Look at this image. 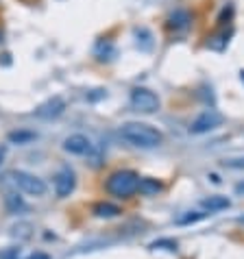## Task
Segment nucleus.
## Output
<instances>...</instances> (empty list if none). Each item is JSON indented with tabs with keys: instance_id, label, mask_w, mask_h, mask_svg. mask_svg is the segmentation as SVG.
Instances as JSON below:
<instances>
[{
	"instance_id": "nucleus-17",
	"label": "nucleus",
	"mask_w": 244,
	"mask_h": 259,
	"mask_svg": "<svg viewBox=\"0 0 244 259\" xmlns=\"http://www.w3.org/2000/svg\"><path fill=\"white\" fill-rule=\"evenodd\" d=\"M33 140H35L33 131H13V133H9V142H13V144H28Z\"/></svg>"
},
{
	"instance_id": "nucleus-9",
	"label": "nucleus",
	"mask_w": 244,
	"mask_h": 259,
	"mask_svg": "<svg viewBox=\"0 0 244 259\" xmlns=\"http://www.w3.org/2000/svg\"><path fill=\"white\" fill-rule=\"evenodd\" d=\"M63 150L70 155H88L92 150V142H90L88 135L74 133V135H70V138L63 140Z\"/></svg>"
},
{
	"instance_id": "nucleus-21",
	"label": "nucleus",
	"mask_w": 244,
	"mask_h": 259,
	"mask_svg": "<svg viewBox=\"0 0 244 259\" xmlns=\"http://www.w3.org/2000/svg\"><path fill=\"white\" fill-rule=\"evenodd\" d=\"M28 259H50L46 253H33L31 257H28Z\"/></svg>"
},
{
	"instance_id": "nucleus-2",
	"label": "nucleus",
	"mask_w": 244,
	"mask_h": 259,
	"mask_svg": "<svg viewBox=\"0 0 244 259\" xmlns=\"http://www.w3.org/2000/svg\"><path fill=\"white\" fill-rule=\"evenodd\" d=\"M140 175L135 170H116L107 177V183H105V190L109 196L113 198H120V200H127L131 198L133 194H138L140 188Z\"/></svg>"
},
{
	"instance_id": "nucleus-18",
	"label": "nucleus",
	"mask_w": 244,
	"mask_h": 259,
	"mask_svg": "<svg viewBox=\"0 0 244 259\" xmlns=\"http://www.w3.org/2000/svg\"><path fill=\"white\" fill-rule=\"evenodd\" d=\"M0 259H20V248H7L0 253Z\"/></svg>"
},
{
	"instance_id": "nucleus-19",
	"label": "nucleus",
	"mask_w": 244,
	"mask_h": 259,
	"mask_svg": "<svg viewBox=\"0 0 244 259\" xmlns=\"http://www.w3.org/2000/svg\"><path fill=\"white\" fill-rule=\"evenodd\" d=\"M225 165L231 170H244V157H240V159H229V161H225Z\"/></svg>"
},
{
	"instance_id": "nucleus-16",
	"label": "nucleus",
	"mask_w": 244,
	"mask_h": 259,
	"mask_svg": "<svg viewBox=\"0 0 244 259\" xmlns=\"http://www.w3.org/2000/svg\"><path fill=\"white\" fill-rule=\"evenodd\" d=\"M229 37V33L227 31H220L218 35H214V37H210V41H207V48H212V50H225L227 48V39Z\"/></svg>"
},
{
	"instance_id": "nucleus-4",
	"label": "nucleus",
	"mask_w": 244,
	"mask_h": 259,
	"mask_svg": "<svg viewBox=\"0 0 244 259\" xmlns=\"http://www.w3.org/2000/svg\"><path fill=\"white\" fill-rule=\"evenodd\" d=\"M11 179H13V183H16V188L20 192L28 194V196H35V198L44 196L46 190H48L46 183H44V179L35 177V175H31V172H24V170H16L11 175Z\"/></svg>"
},
{
	"instance_id": "nucleus-12",
	"label": "nucleus",
	"mask_w": 244,
	"mask_h": 259,
	"mask_svg": "<svg viewBox=\"0 0 244 259\" xmlns=\"http://www.w3.org/2000/svg\"><path fill=\"white\" fill-rule=\"evenodd\" d=\"M164 190V185L157 181V179H153V177H144V179H140V188H138V192L142 194V196H157Z\"/></svg>"
},
{
	"instance_id": "nucleus-15",
	"label": "nucleus",
	"mask_w": 244,
	"mask_h": 259,
	"mask_svg": "<svg viewBox=\"0 0 244 259\" xmlns=\"http://www.w3.org/2000/svg\"><path fill=\"white\" fill-rule=\"evenodd\" d=\"M207 215H210L207 211H188L185 215H181V218H177V225H181V227H185V225H194V222L207 218Z\"/></svg>"
},
{
	"instance_id": "nucleus-7",
	"label": "nucleus",
	"mask_w": 244,
	"mask_h": 259,
	"mask_svg": "<svg viewBox=\"0 0 244 259\" xmlns=\"http://www.w3.org/2000/svg\"><path fill=\"white\" fill-rule=\"evenodd\" d=\"M74 188H76L74 172L70 170V168H61L55 175V194L59 198H66V196H70V194L74 192Z\"/></svg>"
},
{
	"instance_id": "nucleus-5",
	"label": "nucleus",
	"mask_w": 244,
	"mask_h": 259,
	"mask_svg": "<svg viewBox=\"0 0 244 259\" xmlns=\"http://www.w3.org/2000/svg\"><path fill=\"white\" fill-rule=\"evenodd\" d=\"M222 122H225V116L216 109H205L203 113H198L194 118V122L190 124V133L194 135H203V133H210L214 128H218Z\"/></svg>"
},
{
	"instance_id": "nucleus-8",
	"label": "nucleus",
	"mask_w": 244,
	"mask_h": 259,
	"mask_svg": "<svg viewBox=\"0 0 244 259\" xmlns=\"http://www.w3.org/2000/svg\"><path fill=\"white\" fill-rule=\"evenodd\" d=\"M63 111H66V100L61 96H53L50 100H46L44 105H39L37 109H35V116L42 120H53V118H59Z\"/></svg>"
},
{
	"instance_id": "nucleus-14",
	"label": "nucleus",
	"mask_w": 244,
	"mask_h": 259,
	"mask_svg": "<svg viewBox=\"0 0 244 259\" xmlns=\"http://www.w3.org/2000/svg\"><path fill=\"white\" fill-rule=\"evenodd\" d=\"M5 207H7V211H9V213H18V211L26 209L22 196H18L16 192H7L5 194Z\"/></svg>"
},
{
	"instance_id": "nucleus-6",
	"label": "nucleus",
	"mask_w": 244,
	"mask_h": 259,
	"mask_svg": "<svg viewBox=\"0 0 244 259\" xmlns=\"http://www.w3.org/2000/svg\"><path fill=\"white\" fill-rule=\"evenodd\" d=\"M192 13L188 9H175L166 18V28L170 33H188L192 28Z\"/></svg>"
},
{
	"instance_id": "nucleus-20",
	"label": "nucleus",
	"mask_w": 244,
	"mask_h": 259,
	"mask_svg": "<svg viewBox=\"0 0 244 259\" xmlns=\"http://www.w3.org/2000/svg\"><path fill=\"white\" fill-rule=\"evenodd\" d=\"M157 246H168L170 250H177V242H170V240H161V242H155V244H150V248H157Z\"/></svg>"
},
{
	"instance_id": "nucleus-10",
	"label": "nucleus",
	"mask_w": 244,
	"mask_h": 259,
	"mask_svg": "<svg viewBox=\"0 0 244 259\" xmlns=\"http://www.w3.org/2000/svg\"><path fill=\"white\" fill-rule=\"evenodd\" d=\"M92 213H94L96 218L109 220V218H118V215L122 213V209L118 205H113V203H105V200H100V203H96L94 207H92Z\"/></svg>"
},
{
	"instance_id": "nucleus-11",
	"label": "nucleus",
	"mask_w": 244,
	"mask_h": 259,
	"mask_svg": "<svg viewBox=\"0 0 244 259\" xmlns=\"http://www.w3.org/2000/svg\"><path fill=\"white\" fill-rule=\"evenodd\" d=\"M203 209L205 211H210V213H214V211H222V209H229L231 207V200H229L227 196H220V194H214V196H210V198H205L203 203Z\"/></svg>"
},
{
	"instance_id": "nucleus-24",
	"label": "nucleus",
	"mask_w": 244,
	"mask_h": 259,
	"mask_svg": "<svg viewBox=\"0 0 244 259\" xmlns=\"http://www.w3.org/2000/svg\"><path fill=\"white\" fill-rule=\"evenodd\" d=\"M242 81H244V72H242Z\"/></svg>"
},
{
	"instance_id": "nucleus-13",
	"label": "nucleus",
	"mask_w": 244,
	"mask_h": 259,
	"mask_svg": "<svg viewBox=\"0 0 244 259\" xmlns=\"http://www.w3.org/2000/svg\"><path fill=\"white\" fill-rule=\"evenodd\" d=\"M94 55H96V59H98V61H111L113 57H116V48H113V44H111V41H107V39H100L98 44H96Z\"/></svg>"
},
{
	"instance_id": "nucleus-25",
	"label": "nucleus",
	"mask_w": 244,
	"mask_h": 259,
	"mask_svg": "<svg viewBox=\"0 0 244 259\" xmlns=\"http://www.w3.org/2000/svg\"><path fill=\"white\" fill-rule=\"evenodd\" d=\"M0 37H3V35H0Z\"/></svg>"
},
{
	"instance_id": "nucleus-22",
	"label": "nucleus",
	"mask_w": 244,
	"mask_h": 259,
	"mask_svg": "<svg viewBox=\"0 0 244 259\" xmlns=\"http://www.w3.org/2000/svg\"><path fill=\"white\" fill-rule=\"evenodd\" d=\"M3 159H5V148H0V163H3Z\"/></svg>"
},
{
	"instance_id": "nucleus-1",
	"label": "nucleus",
	"mask_w": 244,
	"mask_h": 259,
	"mask_svg": "<svg viewBox=\"0 0 244 259\" xmlns=\"http://www.w3.org/2000/svg\"><path fill=\"white\" fill-rule=\"evenodd\" d=\"M118 135L122 138V142L131 144L135 148H157L164 144V133L159 128H155L153 124H146V122H125L118 128Z\"/></svg>"
},
{
	"instance_id": "nucleus-3",
	"label": "nucleus",
	"mask_w": 244,
	"mask_h": 259,
	"mask_svg": "<svg viewBox=\"0 0 244 259\" xmlns=\"http://www.w3.org/2000/svg\"><path fill=\"white\" fill-rule=\"evenodd\" d=\"M129 100H131L133 109L140 113H155V111H159V107H161L159 96L148 88H133Z\"/></svg>"
},
{
	"instance_id": "nucleus-23",
	"label": "nucleus",
	"mask_w": 244,
	"mask_h": 259,
	"mask_svg": "<svg viewBox=\"0 0 244 259\" xmlns=\"http://www.w3.org/2000/svg\"><path fill=\"white\" fill-rule=\"evenodd\" d=\"M240 222H242V225H244V215H242V218H240Z\"/></svg>"
}]
</instances>
